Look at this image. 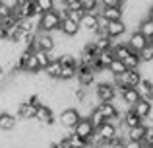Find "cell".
<instances>
[{"label": "cell", "instance_id": "obj_10", "mask_svg": "<svg viewBox=\"0 0 153 148\" xmlns=\"http://www.w3.org/2000/svg\"><path fill=\"white\" fill-rule=\"evenodd\" d=\"M72 131H74V133L78 134V137H82L83 140H89V138L93 137V133H95L93 125H91V121H89L87 117H82V119H79L78 125H76Z\"/></svg>", "mask_w": 153, "mask_h": 148}, {"label": "cell", "instance_id": "obj_16", "mask_svg": "<svg viewBox=\"0 0 153 148\" xmlns=\"http://www.w3.org/2000/svg\"><path fill=\"white\" fill-rule=\"evenodd\" d=\"M116 94L120 95V99H122L128 107H132L140 99V94H138L136 88H116Z\"/></svg>", "mask_w": 153, "mask_h": 148}, {"label": "cell", "instance_id": "obj_23", "mask_svg": "<svg viewBox=\"0 0 153 148\" xmlns=\"http://www.w3.org/2000/svg\"><path fill=\"white\" fill-rule=\"evenodd\" d=\"M143 134H146V127L143 125L124 129V137H126L128 140H143Z\"/></svg>", "mask_w": 153, "mask_h": 148}, {"label": "cell", "instance_id": "obj_27", "mask_svg": "<svg viewBox=\"0 0 153 148\" xmlns=\"http://www.w3.org/2000/svg\"><path fill=\"white\" fill-rule=\"evenodd\" d=\"M107 70H108V72H111L112 76H120L122 72H126L128 68H126V65H124L122 61H118V59H114V61H112L111 65L107 66Z\"/></svg>", "mask_w": 153, "mask_h": 148}, {"label": "cell", "instance_id": "obj_3", "mask_svg": "<svg viewBox=\"0 0 153 148\" xmlns=\"http://www.w3.org/2000/svg\"><path fill=\"white\" fill-rule=\"evenodd\" d=\"M79 119H82V115H79L78 107H66L56 115V123L60 127H64V129H74Z\"/></svg>", "mask_w": 153, "mask_h": 148}, {"label": "cell", "instance_id": "obj_38", "mask_svg": "<svg viewBox=\"0 0 153 148\" xmlns=\"http://www.w3.org/2000/svg\"><path fill=\"white\" fill-rule=\"evenodd\" d=\"M16 4H23V2H27V0H14Z\"/></svg>", "mask_w": 153, "mask_h": 148}, {"label": "cell", "instance_id": "obj_5", "mask_svg": "<svg viewBox=\"0 0 153 148\" xmlns=\"http://www.w3.org/2000/svg\"><path fill=\"white\" fill-rule=\"evenodd\" d=\"M35 121L41 123L43 127H51L56 123V113L52 111L51 105H47V103H41V105L37 107V113H35Z\"/></svg>", "mask_w": 153, "mask_h": 148}, {"label": "cell", "instance_id": "obj_9", "mask_svg": "<svg viewBox=\"0 0 153 148\" xmlns=\"http://www.w3.org/2000/svg\"><path fill=\"white\" fill-rule=\"evenodd\" d=\"M56 43L52 33H45V31H37L35 33V49H43V51H54Z\"/></svg>", "mask_w": 153, "mask_h": 148}, {"label": "cell", "instance_id": "obj_40", "mask_svg": "<svg viewBox=\"0 0 153 148\" xmlns=\"http://www.w3.org/2000/svg\"><path fill=\"white\" fill-rule=\"evenodd\" d=\"M149 18H151V22H153V16H149Z\"/></svg>", "mask_w": 153, "mask_h": 148}, {"label": "cell", "instance_id": "obj_12", "mask_svg": "<svg viewBox=\"0 0 153 148\" xmlns=\"http://www.w3.org/2000/svg\"><path fill=\"white\" fill-rule=\"evenodd\" d=\"M95 134L99 137V140H101V142H108V140H112V138L118 134V127H114L112 123L105 121L99 129H95Z\"/></svg>", "mask_w": 153, "mask_h": 148}, {"label": "cell", "instance_id": "obj_20", "mask_svg": "<svg viewBox=\"0 0 153 148\" xmlns=\"http://www.w3.org/2000/svg\"><path fill=\"white\" fill-rule=\"evenodd\" d=\"M60 68H62V65L58 62V59H52V61L49 62V65L45 66V68L41 70L43 74L47 76V78H51V80H58V74H60Z\"/></svg>", "mask_w": 153, "mask_h": 148}, {"label": "cell", "instance_id": "obj_8", "mask_svg": "<svg viewBox=\"0 0 153 148\" xmlns=\"http://www.w3.org/2000/svg\"><path fill=\"white\" fill-rule=\"evenodd\" d=\"M79 29L87 31V33L95 35L99 29V14H83V18L79 20Z\"/></svg>", "mask_w": 153, "mask_h": 148}, {"label": "cell", "instance_id": "obj_34", "mask_svg": "<svg viewBox=\"0 0 153 148\" xmlns=\"http://www.w3.org/2000/svg\"><path fill=\"white\" fill-rule=\"evenodd\" d=\"M8 16H12V8L6 6V4H0V20L8 18Z\"/></svg>", "mask_w": 153, "mask_h": 148}, {"label": "cell", "instance_id": "obj_11", "mask_svg": "<svg viewBox=\"0 0 153 148\" xmlns=\"http://www.w3.org/2000/svg\"><path fill=\"white\" fill-rule=\"evenodd\" d=\"M107 35L111 39H120V37H126L128 35V27L122 20H114V22H108L107 26Z\"/></svg>", "mask_w": 153, "mask_h": 148}, {"label": "cell", "instance_id": "obj_28", "mask_svg": "<svg viewBox=\"0 0 153 148\" xmlns=\"http://www.w3.org/2000/svg\"><path fill=\"white\" fill-rule=\"evenodd\" d=\"M83 14H85V12H83L82 8H66L64 18H68V20H72V22H78L79 23V20L83 18Z\"/></svg>", "mask_w": 153, "mask_h": 148}, {"label": "cell", "instance_id": "obj_30", "mask_svg": "<svg viewBox=\"0 0 153 148\" xmlns=\"http://www.w3.org/2000/svg\"><path fill=\"white\" fill-rule=\"evenodd\" d=\"M138 55H140V61L142 62H151L153 61V43H147Z\"/></svg>", "mask_w": 153, "mask_h": 148}, {"label": "cell", "instance_id": "obj_25", "mask_svg": "<svg viewBox=\"0 0 153 148\" xmlns=\"http://www.w3.org/2000/svg\"><path fill=\"white\" fill-rule=\"evenodd\" d=\"M23 72H25V74H39V72H41V66H39V62H37V59H35L33 53L27 57L25 66H23Z\"/></svg>", "mask_w": 153, "mask_h": 148}, {"label": "cell", "instance_id": "obj_1", "mask_svg": "<svg viewBox=\"0 0 153 148\" xmlns=\"http://www.w3.org/2000/svg\"><path fill=\"white\" fill-rule=\"evenodd\" d=\"M60 22H62V16H60L56 10L45 12V14H41V20H39V31L54 33V31H58Z\"/></svg>", "mask_w": 153, "mask_h": 148}, {"label": "cell", "instance_id": "obj_14", "mask_svg": "<svg viewBox=\"0 0 153 148\" xmlns=\"http://www.w3.org/2000/svg\"><path fill=\"white\" fill-rule=\"evenodd\" d=\"M136 90H138V94H140L142 99H147V101L153 103V82L149 78H143L142 76V80H140L138 86H136Z\"/></svg>", "mask_w": 153, "mask_h": 148}, {"label": "cell", "instance_id": "obj_35", "mask_svg": "<svg viewBox=\"0 0 153 148\" xmlns=\"http://www.w3.org/2000/svg\"><path fill=\"white\" fill-rule=\"evenodd\" d=\"M122 148H142V140H124V146Z\"/></svg>", "mask_w": 153, "mask_h": 148}, {"label": "cell", "instance_id": "obj_2", "mask_svg": "<svg viewBox=\"0 0 153 148\" xmlns=\"http://www.w3.org/2000/svg\"><path fill=\"white\" fill-rule=\"evenodd\" d=\"M140 80H142L140 68H128L126 72H122L120 76H114L112 84H114L116 88H136Z\"/></svg>", "mask_w": 153, "mask_h": 148}, {"label": "cell", "instance_id": "obj_33", "mask_svg": "<svg viewBox=\"0 0 153 148\" xmlns=\"http://www.w3.org/2000/svg\"><path fill=\"white\" fill-rule=\"evenodd\" d=\"M126 0H99L101 6H114V8H122Z\"/></svg>", "mask_w": 153, "mask_h": 148}, {"label": "cell", "instance_id": "obj_26", "mask_svg": "<svg viewBox=\"0 0 153 148\" xmlns=\"http://www.w3.org/2000/svg\"><path fill=\"white\" fill-rule=\"evenodd\" d=\"M76 80V66H62L58 74V82H72Z\"/></svg>", "mask_w": 153, "mask_h": 148}, {"label": "cell", "instance_id": "obj_37", "mask_svg": "<svg viewBox=\"0 0 153 148\" xmlns=\"http://www.w3.org/2000/svg\"><path fill=\"white\" fill-rule=\"evenodd\" d=\"M147 16H153V2L149 4V10H147Z\"/></svg>", "mask_w": 153, "mask_h": 148}, {"label": "cell", "instance_id": "obj_18", "mask_svg": "<svg viewBox=\"0 0 153 148\" xmlns=\"http://www.w3.org/2000/svg\"><path fill=\"white\" fill-rule=\"evenodd\" d=\"M95 109L99 111V113L105 117V121H111L112 117H116V115H120L118 113V109L114 107V103L112 101H101V103H97V107Z\"/></svg>", "mask_w": 153, "mask_h": 148}, {"label": "cell", "instance_id": "obj_24", "mask_svg": "<svg viewBox=\"0 0 153 148\" xmlns=\"http://www.w3.org/2000/svg\"><path fill=\"white\" fill-rule=\"evenodd\" d=\"M79 6L87 14H101V4L99 0H79Z\"/></svg>", "mask_w": 153, "mask_h": 148}, {"label": "cell", "instance_id": "obj_29", "mask_svg": "<svg viewBox=\"0 0 153 148\" xmlns=\"http://www.w3.org/2000/svg\"><path fill=\"white\" fill-rule=\"evenodd\" d=\"M124 65H126V68H140V66H142V61H140V55L138 53H134V51H132L130 55H128L126 59H124Z\"/></svg>", "mask_w": 153, "mask_h": 148}, {"label": "cell", "instance_id": "obj_4", "mask_svg": "<svg viewBox=\"0 0 153 148\" xmlns=\"http://www.w3.org/2000/svg\"><path fill=\"white\" fill-rule=\"evenodd\" d=\"M93 94L95 98H97V101H112V99L116 98V86L112 82H97L93 86Z\"/></svg>", "mask_w": 153, "mask_h": 148}, {"label": "cell", "instance_id": "obj_6", "mask_svg": "<svg viewBox=\"0 0 153 148\" xmlns=\"http://www.w3.org/2000/svg\"><path fill=\"white\" fill-rule=\"evenodd\" d=\"M147 39L143 37L142 33H140L138 29L136 31H128V35H126V45L130 47V51H134V53H140V51L143 49V47L147 45Z\"/></svg>", "mask_w": 153, "mask_h": 148}, {"label": "cell", "instance_id": "obj_17", "mask_svg": "<svg viewBox=\"0 0 153 148\" xmlns=\"http://www.w3.org/2000/svg\"><path fill=\"white\" fill-rule=\"evenodd\" d=\"M58 31L62 35H66V37H76L78 31H79V23L78 22H72V20H68V18H62Z\"/></svg>", "mask_w": 153, "mask_h": 148}, {"label": "cell", "instance_id": "obj_32", "mask_svg": "<svg viewBox=\"0 0 153 148\" xmlns=\"http://www.w3.org/2000/svg\"><path fill=\"white\" fill-rule=\"evenodd\" d=\"M87 119L91 121V125H93V129H99V127H101L103 123H105V117H103L101 113H99L97 109H93V111H91V113H89V117H87Z\"/></svg>", "mask_w": 153, "mask_h": 148}, {"label": "cell", "instance_id": "obj_7", "mask_svg": "<svg viewBox=\"0 0 153 148\" xmlns=\"http://www.w3.org/2000/svg\"><path fill=\"white\" fill-rule=\"evenodd\" d=\"M18 127V117L12 111H0V133H14Z\"/></svg>", "mask_w": 153, "mask_h": 148}, {"label": "cell", "instance_id": "obj_36", "mask_svg": "<svg viewBox=\"0 0 153 148\" xmlns=\"http://www.w3.org/2000/svg\"><path fill=\"white\" fill-rule=\"evenodd\" d=\"M143 142H147V144H149V146L153 148V137H149V138H146V140H143Z\"/></svg>", "mask_w": 153, "mask_h": 148}, {"label": "cell", "instance_id": "obj_21", "mask_svg": "<svg viewBox=\"0 0 153 148\" xmlns=\"http://www.w3.org/2000/svg\"><path fill=\"white\" fill-rule=\"evenodd\" d=\"M105 20L114 22V20H122V8H114V6H101V14Z\"/></svg>", "mask_w": 153, "mask_h": 148}, {"label": "cell", "instance_id": "obj_19", "mask_svg": "<svg viewBox=\"0 0 153 148\" xmlns=\"http://www.w3.org/2000/svg\"><path fill=\"white\" fill-rule=\"evenodd\" d=\"M120 117H122V127H124V129H130V127L142 125V119L134 113V109H132V107H130V109H126L124 113H120Z\"/></svg>", "mask_w": 153, "mask_h": 148}, {"label": "cell", "instance_id": "obj_13", "mask_svg": "<svg viewBox=\"0 0 153 148\" xmlns=\"http://www.w3.org/2000/svg\"><path fill=\"white\" fill-rule=\"evenodd\" d=\"M35 113H37V107L29 105V103H25V101H22L14 111V115L18 117V121H33Z\"/></svg>", "mask_w": 153, "mask_h": 148}, {"label": "cell", "instance_id": "obj_15", "mask_svg": "<svg viewBox=\"0 0 153 148\" xmlns=\"http://www.w3.org/2000/svg\"><path fill=\"white\" fill-rule=\"evenodd\" d=\"M132 109H134V113L143 121V119H147V117L151 115V111H153V103H151V101H147V99H142V98H140L138 101L132 105Z\"/></svg>", "mask_w": 153, "mask_h": 148}, {"label": "cell", "instance_id": "obj_39", "mask_svg": "<svg viewBox=\"0 0 153 148\" xmlns=\"http://www.w3.org/2000/svg\"><path fill=\"white\" fill-rule=\"evenodd\" d=\"M85 148H99V146H93V144H87Z\"/></svg>", "mask_w": 153, "mask_h": 148}, {"label": "cell", "instance_id": "obj_22", "mask_svg": "<svg viewBox=\"0 0 153 148\" xmlns=\"http://www.w3.org/2000/svg\"><path fill=\"white\" fill-rule=\"evenodd\" d=\"M138 31L147 39V41H151V39H153V22H151L149 16H147V18H143L142 22L138 23Z\"/></svg>", "mask_w": 153, "mask_h": 148}, {"label": "cell", "instance_id": "obj_31", "mask_svg": "<svg viewBox=\"0 0 153 148\" xmlns=\"http://www.w3.org/2000/svg\"><path fill=\"white\" fill-rule=\"evenodd\" d=\"M35 4H37V8H39V12H41V14L54 10V6H56L54 0H35Z\"/></svg>", "mask_w": 153, "mask_h": 148}]
</instances>
